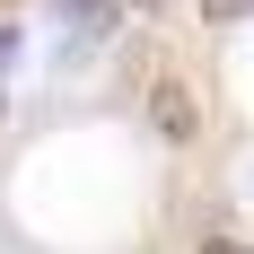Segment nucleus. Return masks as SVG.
<instances>
[{
	"mask_svg": "<svg viewBox=\"0 0 254 254\" xmlns=\"http://www.w3.org/2000/svg\"><path fill=\"white\" fill-rule=\"evenodd\" d=\"M202 254H254V246H237V237H219V246H202Z\"/></svg>",
	"mask_w": 254,
	"mask_h": 254,
	"instance_id": "2",
	"label": "nucleus"
},
{
	"mask_svg": "<svg viewBox=\"0 0 254 254\" xmlns=\"http://www.w3.org/2000/svg\"><path fill=\"white\" fill-rule=\"evenodd\" d=\"M114 9H167V0H114Z\"/></svg>",
	"mask_w": 254,
	"mask_h": 254,
	"instance_id": "4",
	"label": "nucleus"
},
{
	"mask_svg": "<svg viewBox=\"0 0 254 254\" xmlns=\"http://www.w3.org/2000/svg\"><path fill=\"white\" fill-rule=\"evenodd\" d=\"M9 53H18V35H9V26H0V62H9Z\"/></svg>",
	"mask_w": 254,
	"mask_h": 254,
	"instance_id": "3",
	"label": "nucleus"
},
{
	"mask_svg": "<svg viewBox=\"0 0 254 254\" xmlns=\"http://www.w3.org/2000/svg\"><path fill=\"white\" fill-rule=\"evenodd\" d=\"M149 114H158V131H167V140H193V105H184V88H176V79H158Z\"/></svg>",
	"mask_w": 254,
	"mask_h": 254,
	"instance_id": "1",
	"label": "nucleus"
},
{
	"mask_svg": "<svg viewBox=\"0 0 254 254\" xmlns=\"http://www.w3.org/2000/svg\"><path fill=\"white\" fill-rule=\"evenodd\" d=\"M0 105H9V97H0Z\"/></svg>",
	"mask_w": 254,
	"mask_h": 254,
	"instance_id": "5",
	"label": "nucleus"
}]
</instances>
